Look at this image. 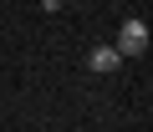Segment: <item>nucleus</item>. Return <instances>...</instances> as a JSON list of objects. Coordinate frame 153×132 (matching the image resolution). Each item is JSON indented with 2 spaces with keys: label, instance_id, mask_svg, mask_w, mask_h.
<instances>
[{
  "label": "nucleus",
  "instance_id": "obj_1",
  "mask_svg": "<svg viewBox=\"0 0 153 132\" xmlns=\"http://www.w3.org/2000/svg\"><path fill=\"white\" fill-rule=\"evenodd\" d=\"M112 46H117L123 61H128V56H143V51H148V26H143L138 15H128V21L117 26V41H112Z\"/></svg>",
  "mask_w": 153,
  "mask_h": 132
},
{
  "label": "nucleus",
  "instance_id": "obj_4",
  "mask_svg": "<svg viewBox=\"0 0 153 132\" xmlns=\"http://www.w3.org/2000/svg\"><path fill=\"white\" fill-rule=\"evenodd\" d=\"M16 132H21V127H16Z\"/></svg>",
  "mask_w": 153,
  "mask_h": 132
},
{
  "label": "nucleus",
  "instance_id": "obj_2",
  "mask_svg": "<svg viewBox=\"0 0 153 132\" xmlns=\"http://www.w3.org/2000/svg\"><path fill=\"white\" fill-rule=\"evenodd\" d=\"M87 66H92V71H117V66H123V56H117V46H112V41H107V46L97 41V46L87 51Z\"/></svg>",
  "mask_w": 153,
  "mask_h": 132
},
{
  "label": "nucleus",
  "instance_id": "obj_3",
  "mask_svg": "<svg viewBox=\"0 0 153 132\" xmlns=\"http://www.w3.org/2000/svg\"><path fill=\"white\" fill-rule=\"evenodd\" d=\"M41 10H46V15H56V10H61V0H41Z\"/></svg>",
  "mask_w": 153,
  "mask_h": 132
}]
</instances>
